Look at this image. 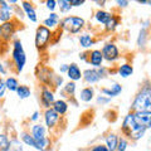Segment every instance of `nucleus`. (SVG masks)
I'll return each instance as SVG.
<instances>
[{"mask_svg": "<svg viewBox=\"0 0 151 151\" xmlns=\"http://www.w3.org/2000/svg\"><path fill=\"white\" fill-rule=\"evenodd\" d=\"M121 130H122V134H124L125 136H127L129 139L135 140V141L140 140L145 135V132H146L145 129L140 127L135 122V120H134V112L126 115V117L124 119V122H122Z\"/></svg>", "mask_w": 151, "mask_h": 151, "instance_id": "nucleus-1", "label": "nucleus"}, {"mask_svg": "<svg viewBox=\"0 0 151 151\" xmlns=\"http://www.w3.org/2000/svg\"><path fill=\"white\" fill-rule=\"evenodd\" d=\"M131 108L134 112H140V111L151 112V87H144L136 94Z\"/></svg>", "mask_w": 151, "mask_h": 151, "instance_id": "nucleus-2", "label": "nucleus"}, {"mask_svg": "<svg viewBox=\"0 0 151 151\" xmlns=\"http://www.w3.org/2000/svg\"><path fill=\"white\" fill-rule=\"evenodd\" d=\"M12 59L15 65V69L18 73H20L24 69V65L27 63V55L25 50L23 48V44L20 40H14L13 43V52H12Z\"/></svg>", "mask_w": 151, "mask_h": 151, "instance_id": "nucleus-3", "label": "nucleus"}, {"mask_svg": "<svg viewBox=\"0 0 151 151\" xmlns=\"http://www.w3.org/2000/svg\"><path fill=\"white\" fill-rule=\"evenodd\" d=\"M33 139H34L35 144H37V150L39 151H45L49 147L50 145V140L47 137L45 134V129L43 125H34L32 127V134Z\"/></svg>", "mask_w": 151, "mask_h": 151, "instance_id": "nucleus-4", "label": "nucleus"}, {"mask_svg": "<svg viewBox=\"0 0 151 151\" xmlns=\"http://www.w3.org/2000/svg\"><path fill=\"white\" fill-rule=\"evenodd\" d=\"M83 27H84V19L79 17H67L60 23L62 29L67 30L68 33H73V34L78 33Z\"/></svg>", "mask_w": 151, "mask_h": 151, "instance_id": "nucleus-5", "label": "nucleus"}, {"mask_svg": "<svg viewBox=\"0 0 151 151\" xmlns=\"http://www.w3.org/2000/svg\"><path fill=\"white\" fill-rule=\"evenodd\" d=\"M52 38V32L44 25L38 27L37 33H35V47L38 49H44L48 45L49 40Z\"/></svg>", "mask_w": 151, "mask_h": 151, "instance_id": "nucleus-6", "label": "nucleus"}, {"mask_svg": "<svg viewBox=\"0 0 151 151\" xmlns=\"http://www.w3.org/2000/svg\"><path fill=\"white\" fill-rule=\"evenodd\" d=\"M102 57L103 59L108 60V62H115L120 58V52L119 48L113 44V43H107L105 44V47L102 48Z\"/></svg>", "mask_w": 151, "mask_h": 151, "instance_id": "nucleus-7", "label": "nucleus"}, {"mask_svg": "<svg viewBox=\"0 0 151 151\" xmlns=\"http://www.w3.org/2000/svg\"><path fill=\"white\" fill-rule=\"evenodd\" d=\"M134 120L140 127L147 130L151 127V112H149V111L134 112Z\"/></svg>", "mask_w": 151, "mask_h": 151, "instance_id": "nucleus-8", "label": "nucleus"}, {"mask_svg": "<svg viewBox=\"0 0 151 151\" xmlns=\"http://www.w3.org/2000/svg\"><path fill=\"white\" fill-rule=\"evenodd\" d=\"M15 30H17V25H15V22H6V23H3L0 25V38L3 40H10V38L15 34Z\"/></svg>", "mask_w": 151, "mask_h": 151, "instance_id": "nucleus-9", "label": "nucleus"}, {"mask_svg": "<svg viewBox=\"0 0 151 151\" xmlns=\"http://www.w3.org/2000/svg\"><path fill=\"white\" fill-rule=\"evenodd\" d=\"M12 10L13 6L9 4L8 1H4V0H0V22L6 23L12 20Z\"/></svg>", "mask_w": 151, "mask_h": 151, "instance_id": "nucleus-10", "label": "nucleus"}, {"mask_svg": "<svg viewBox=\"0 0 151 151\" xmlns=\"http://www.w3.org/2000/svg\"><path fill=\"white\" fill-rule=\"evenodd\" d=\"M40 101H42V105H43L47 110L50 108V106L54 103V96H53V92L47 87L43 86L42 88V94H40Z\"/></svg>", "mask_w": 151, "mask_h": 151, "instance_id": "nucleus-11", "label": "nucleus"}, {"mask_svg": "<svg viewBox=\"0 0 151 151\" xmlns=\"http://www.w3.org/2000/svg\"><path fill=\"white\" fill-rule=\"evenodd\" d=\"M44 120H45V125L48 126V129H53V127L58 124L59 121V115L57 113L53 108H48L44 113Z\"/></svg>", "mask_w": 151, "mask_h": 151, "instance_id": "nucleus-12", "label": "nucleus"}, {"mask_svg": "<svg viewBox=\"0 0 151 151\" xmlns=\"http://www.w3.org/2000/svg\"><path fill=\"white\" fill-rule=\"evenodd\" d=\"M82 77L84 78V81L89 84H94L97 83L98 81H101V76H100V72L98 69H86L82 74Z\"/></svg>", "mask_w": 151, "mask_h": 151, "instance_id": "nucleus-13", "label": "nucleus"}, {"mask_svg": "<svg viewBox=\"0 0 151 151\" xmlns=\"http://www.w3.org/2000/svg\"><path fill=\"white\" fill-rule=\"evenodd\" d=\"M55 76L53 74V72H52L50 69L48 68H40L39 70V73H38V78H39V81L42 83H44L45 86H48V84H50L52 82H53V79H54Z\"/></svg>", "mask_w": 151, "mask_h": 151, "instance_id": "nucleus-14", "label": "nucleus"}, {"mask_svg": "<svg viewBox=\"0 0 151 151\" xmlns=\"http://www.w3.org/2000/svg\"><path fill=\"white\" fill-rule=\"evenodd\" d=\"M88 62L91 63L94 68H100L101 64H102V62H103V57H102L101 50H97V49L92 50L91 53H89V59H88Z\"/></svg>", "mask_w": 151, "mask_h": 151, "instance_id": "nucleus-15", "label": "nucleus"}, {"mask_svg": "<svg viewBox=\"0 0 151 151\" xmlns=\"http://www.w3.org/2000/svg\"><path fill=\"white\" fill-rule=\"evenodd\" d=\"M22 6H23V9H24L27 17L29 18V20L33 22V23H37V20H38L37 13H35V10H34V8H33L32 4L29 1H22Z\"/></svg>", "mask_w": 151, "mask_h": 151, "instance_id": "nucleus-16", "label": "nucleus"}, {"mask_svg": "<svg viewBox=\"0 0 151 151\" xmlns=\"http://www.w3.org/2000/svg\"><path fill=\"white\" fill-rule=\"evenodd\" d=\"M67 74H68V77L72 79V81H78V79H81V77H82L81 69H79V67L76 63H72V64L68 65Z\"/></svg>", "mask_w": 151, "mask_h": 151, "instance_id": "nucleus-17", "label": "nucleus"}, {"mask_svg": "<svg viewBox=\"0 0 151 151\" xmlns=\"http://www.w3.org/2000/svg\"><path fill=\"white\" fill-rule=\"evenodd\" d=\"M122 92V86L119 83H113L110 88H102V93L108 97H116Z\"/></svg>", "mask_w": 151, "mask_h": 151, "instance_id": "nucleus-18", "label": "nucleus"}, {"mask_svg": "<svg viewBox=\"0 0 151 151\" xmlns=\"http://www.w3.org/2000/svg\"><path fill=\"white\" fill-rule=\"evenodd\" d=\"M117 145H119V137L115 134H108L106 136V147L108 151H116Z\"/></svg>", "mask_w": 151, "mask_h": 151, "instance_id": "nucleus-19", "label": "nucleus"}, {"mask_svg": "<svg viewBox=\"0 0 151 151\" xmlns=\"http://www.w3.org/2000/svg\"><path fill=\"white\" fill-rule=\"evenodd\" d=\"M53 110L58 113L59 116H63L67 113V110H68V105H67V102L63 101V100H58V101H54L53 105Z\"/></svg>", "mask_w": 151, "mask_h": 151, "instance_id": "nucleus-20", "label": "nucleus"}, {"mask_svg": "<svg viewBox=\"0 0 151 151\" xmlns=\"http://www.w3.org/2000/svg\"><path fill=\"white\" fill-rule=\"evenodd\" d=\"M94 18H96V20L98 23L106 25L107 23L110 22V19L112 18V14L108 13V12H105V10H98V12H96V15H94Z\"/></svg>", "mask_w": 151, "mask_h": 151, "instance_id": "nucleus-21", "label": "nucleus"}, {"mask_svg": "<svg viewBox=\"0 0 151 151\" xmlns=\"http://www.w3.org/2000/svg\"><path fill=\"white\" fill-rule=\"evenodd\" d=\"M58 23H59V17H58V14L50 13L49 17L43 22V24H44V27H47V28L49 29V28H55L57 25H58Z\"/></svg>", "mask_w": 151, "mask_h": 151, "instance_id": "nucleus-22", "label": "nucleus"}, {"mask_svg": "<svg viewBox=\"0 0 151 151\" xmlns=\"http://www.w3.org/2000/svg\"><path fill=\"white\" fill-rule=\"evenodd\" d=\"M94 96V91H93V88L92 87H86V88H83L81 93H79V98H81V101L83 102H89V101H92V98Z\"/></svg>", "mask_w": 151, "mask_h": 151, "instance_id": "nucleus-23", "label": "nucleus"}, {"mask_svg": "<svg viewBox=\"0 0 151 151\" xmlns=\"http://www.w3.org/2000/svg\"><path fill=\"white\" fill-rule=\"evenodd\" d=\"M79 44H81V47H83V48H91L94 44V40H93L92 35L82 34V35H79Z\"/></svg>", "mask_w": 151, "mask_h": 151, "instance_id": "nucleus-24", "label": "nucleus"}, {"mask_svg": "<svg viewBox=\"0 0 151 151\" xmlns=\"http://www.w3.org/2000/svg\"><path fill=\"white\" fill-rule=\"evenodd\" d=\"M17 93H18V97L20 98V100H25V98H28L30 96V88L28 86H24V84H19V87L17 89Z\"/></svg>", "mask_w": 151, "mask_h": 151, "instance_id": "nucleus-25", "label": "nucleus"}, {"mask_svg": "<svg viewBox=\"0 0 151 151\" xmlns=\"http://www.w3.org/2000/svg\"><path fill=\"white\" fill-rule=\"evenodd\" d=\"M132 73H134V68H132V65L127 64V63L120 65V68H119V74L121 76V77L127 78V77H130Z\"/></svg>", "mask_w": 151, "mask_h": 151, "instance_id": "nucleus-26", "label": "nucleus"}, {"mask_svg": "<svg viewBox=\"0 0 151 151\" xmlns=\"http://www.w3.org/2000/svg\"><path fill=\"white\" fill-rule=\"evenodd\" d=\"M5 86H6V89H9V91L12 92H17V89L19 87V82L17 78L14 77H8L5 79Z\"/></svg>", "mask_w": 151, "mask_h": 151, "instance_id": "nucleus-27", "label": "nucleus"}, {"mask_svg": "<svg viewBox=\"0 0 151 151\" xmlns=\"http://www.w3.org/2000/svg\"><path fill=\"white\" fill-rule=\"evenodd\" d=\"M5 151H23V147H22L20 141L17 140V139L10 140V142H9V146L6 147Z\"/></svg>", "mask_w": 151, "mask_h": 151, "instance_id": "nucleus-28", "label": "nucleus"}, {"mask_svg": "<svg viewBox=\"0 0 151 151\" xmlns=\"http://www.w3.org/2000/svg\"><path fill=\"white\" fill-rule=\"evenodd\" d=\"M74 92H76V83L74 82H69L64 86L62 93L63 94H67L68 97H73L74 96Z\"/></svg>", "mask_w": 151, "mask_h": 151, "instance_id": "nucleus-29", "label": "nucleus"}, {"mask_svg": "<svg viewBox=\"0 0 151 151\" xmlns=\"http://www.w3.org/2000/svg\"><path fill=\"white\" fill-rule=\"evenodd\" d=\"M22 140H23V142L27 144L28 146H32V147L37 149V144H35V141H34V139H33V136L30 134H27V132L22 134Z\"/></svg>", "mask_w": 151, "mask_h": 151, "instance_id": "nucleus-30", "label": "nucleus"}, {"mask_svg": "<svg viewBox=\"0 0 151 151\" xmlns=\"http://www.w3.org/2000/svg\"><path fill=\"white\" fill-rule=\"evenodd\" d=\"M57 4H59V10L62 13H67L72 9V5H70V1L69 0H60Z\"/></svg>", "mask_w": 151, "mask_h": 151, "instance_id": "nucleus-31", "label": "nucleus"}, {"mask_svg": "<svg viewBox=\"0 0 151 151\" xmlns=\"http://www.w3.org/2000/svg\"><path fill=\"white\" fill-rule=\"evenodd\" d=\"M117 25H119V19H117L115 15H112V18L110 19V22L106 24V29L108 32H112V30H115Z\"/></svg>", "mask_w": 151, "mask_h": 151, "instance_id": "nucleus-32", "label": "nucleus"}, {"mask_svg": "<svg viewBox=\"0 0 151 151\" xmlns=\"http://www.w3.org/2000/svg\"><path fill=\"white\" fill-rule=\"evenodd\" d=\"M9 142L10 140L8 139V136L5 134H0V151H5L9 146Z\"/></svg>", "mask_w": 151, "mask_h": 151, "instance_id": "nucleus-33", "label": "nucleus"}, {"mask_svg": "<svg viewBox=\"0 0 151 151\" xmlns=\"http://www.w3.org/2000/svg\"><path fill=\"white\" fill-rule=\"evenodd\" d=\"M145 42H146V30H145V28H142L140 32V35H139V39H137V45L140 47H142L145 44Z\"/></svg>", "mask_w": 151, "mask_h": 151, "instance_id": "nucleus-34", "label": "nucleus"}, {"mask_svg": "<svg viewBox=\"0 0 151 151\" xmlns=\"http://www.w3.org/2000/svg\"><path fill=\"white\" fill-rule=\"evenodd\" d=\"M126 147H127V140L121 137L119 139V145H117V150L119 151H126Z\"/></svg>", "mask_w": 151, "mask_h": 151, "instance_id": "nucleus-35", "label": "nucleus"}, {"mask_svg": "<svg viewBox=\"0 0 151 151\" xmlns=\"http://www.w3.org/2000/svg\"><path fill=\"white\" fill-rule=\"evenodd\" d=\"M5 91H6V86H5V81L0 77V98H3L5 96Z\"/></svg>", "mask_w": 151, "mask_h": 151, "instance_id": "nucleus-36", "label": "nucleus"}, {"mask_svg": "<svg viewBox=\"0 0 151 151\" xmlns=\"http://www.w3.org/2000/svg\"><path fill=\"white\" fill-rule=\"evenodd\" d=\"M45 4H47V8H48L50 12H53L55 9V6H57V1H55V0H48Z\"/></svg>", "mask_w": 151, "mask_h": 151, "instance_id": "nucleus-37", "label": "nucleus"}, {"mask_svg": "<svg viewBox=\"0 0 151 151\" xmlns=\"http://www.w3.org/2000/svg\"><path fill=\"white\" fill-rule=\"evenodd\" d=\"M53 81H54V83H53V86H54V87H59V86H60V84H62V83H63V78H62V77H60V76H55V77H54V79H53Z\"/></svg>", "mask_w": 151, "mask_h": 151, "instance_id": "nucleus-38", "label": "nucleus"}, {"mask_svg": "<svg viewBox=\"0 0 151 151\" xmlns=\"http://www.w3.org/2000/svg\"><path fill=\"white\" fill-rule=\"evenodd\" d=\"M89 151H108V149L105 145H96V146H93Z\"/></svg>", "mask_w": 151, "mask_h": 151, "instance_id": "nucleus-39", "label": "nucleus"}, {"mask_svg": "<svg viewBox=\"0 0 151 151\" xmlns=\"http://www.w3.org/2000/svg\"><path fill=\"white\" fill-rule=\"evenodd\" d=\"M72 6H81L84 4V0H69Z\"/></svg>", "mask_w": 151, "mask_h": 151, "instance_id": "nucleus-40", "label": "nucleus"}, {"mask_svg": "<svg viewBox=\"0 0 151 151\" xmlns=\"http://www.w3.org/2000/svg\"><path fill=\"white\" fill-rule=\"evenodd\" d=\"M97 102L101 103V105H106V103L110 102V98H105L103 96H100V97L97 98Z\"/></svg>", "mask_w": 151, "mask_h": 151, "instance_id": "nucleus-41", "label": "nucleus"}, {"mask_svg": "<svg viewBox=\"0 0 151 151\" xmlns=\"http://www.w3.org/2000/svg\"><path fill=\"white\" fill-rule=\"evenodd\" d=\"M116 3H117V5H119L120 8H126L130 4L129 1H125V0H117Z\"/></svg>", "mask_w": 151, "mask_h": 151, "instance_id": "nucleus-42", "label": "nucleus"}, {"mask_svg": "<svg viewBox=\"0 0 151 151\" xmlns=\"http://www.w3.org/2000/svg\"><path fill=\"white\" fill-rule=\"evenodd\" d=\"M38 119H39V112L37 111V112H34V113H33V116L30 117V120H32V121H37Z\"/></svg>", "mask_w": 151, "mask_h": 151, "instance_id": "nucleus-43", "label": "nucleus"}, {"mask_svg": "<svg viewBox=\"0 0 151 151\" xmlns=\"http://www.w3.org/2000/svg\"><path fill=\"white\" fill-rule=\"evenodd\" d=\"M5 73H6V70L4 68V65L1 64V62H0V74H5Z\"/></svg>", "mask_w": 151, "mask_h": 151, "instance_id": "nucleus-44", "label": "nucleus"}, {"mask_svg": "<svg viewBox=\"0 0 151 151\" xmlns=\"http://www.w3.org/2000/svg\"><path fill=\"white\" fill-rule=\"evenodd\" d=\"M67 70H68V64H63L60 67V72H67Z\"/></svg>", "mask_w": 151, "mask_h": 151, "instance_id": "nucleus-45", "label": "nucleus"}, {"mask_svg": "<svg viewBox=\"0 0 151 151\" xmlns=\"http://www.w3.org/2000/svg\"><path fill=\"white\" fill-rule=\"evenodd\" d=\"M79 58L83 59V60H87V53H82L81 55H79Z\"/></svg>", "mask_w": 151, "mask_h": 151, "instance_id": "nucleus-46", "label": "nucleus"}]
</instances>
